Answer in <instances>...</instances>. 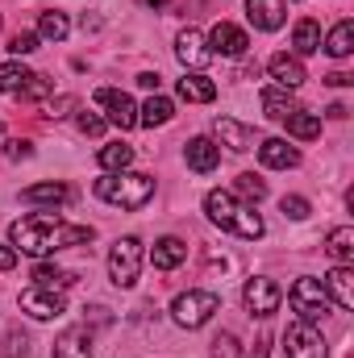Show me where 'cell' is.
Masks as SVG:
<instances>
[{
	"label": "cell",
	"mask_w": 354,
	"mask_h": 358,
	"mask_svg": "<svg viewBox=\"0 0 354 358\" xmlns=\"http://www.w3.org/2000/svg\"><path fill=\"white\" fill-rule=\"evenodd\" d=\"M0 25H4V21H0Z\"/></svg>",
	"instance_id": "cell-46"
},
{
	"label": "cell",
	"mask_w": 354,
	"mask_h": 358,
	"mask_svg": "<svg viewBox=\"0 0 354 358\" xmlns=\"http://www.w3.org/2000/svg\"><path fill=\"white\" fill-rule=\"evenodd\" d=\"M183 163H187L196 176H208V171L221 167V146H217L213 138H192V142L183 146Z\"/></svg>",
	"instance_id": "cell-13"
},
{
	"label": "cell",
	"mask_w": 354,
	"mask_h": 358,
	"mask_svg": "<svg viewBox=\"0 0 354 358\" xmlns=\"http://www.w3.org/2000/svg\"><path fill=\"white\" fill-rule=\"evenodd\" d=\"M259 163L271 171H292V167H300V150L288 138H267V142H259Z\"/></svg>",
	"instance_id": "cell-14"
},
{
	"label": "cell",
	"mask_w": 354,
	"mask_h": 358,
	"mask_svg": "<svg viewBox=\"0 0 354 358\" xmlns=\"http://www.w3.org/2000/svg\"><path fill=\"white\" fill-rule=\"evenodd\" d=\"M283 125H288V134H292V138H300V142L321 138V117H317V113H304V108H300V113H292Z\"/></svg>",
	"instance_id": "cell-30"
},
{
	"label": "cell",
	"mask_w": 354,
	"mask_h": 358,
	"mask_svg": "<svg viewBox=\"0 0 354 358\" xmlns=\"http://www.w3.org/2000/svg\"><path fill=\"white\" fill-rule=\"evenodd\" d=\"M321 287H325V296H330V304H338V308H354V271L351 267H338L330 271L325 279H321Z\"/></svg>",
	"instance_id": "cell-17"
},
{
	"label": "cell",
	"mask_w": 354,
	"mask_h": 358,
	"mask_svg": "<svg viewBox=\"0 0 354 358\" xmlns=\"http://www.w3.org/2000/svg\"><path fill=\"white\" fill-rule=\"evenodd\" d=\"M204 213H208V221L217 225V229H225V234H238V238H246V242H259L267 234L263 217L250 208V204H242L234 192H221V187H213L208 196H204Z\"/></svg>",
	"instance_id": "cell-2"
},
{
	"label": "cell",
	"mask_w": 354,
	"mask_h": 358,
	"mask_svg": "<svg viewBox=\"0 0 354 358\" xmlns=\"http://www.w3.org/2000/svg\"><path fill=\"white\" fill-rule=\"evenodd\" d=\"M55 358H96L92 355V334L84 325H71L55 338Z\"/></svg>",
	"instance_id": "cell-19"
},
{
	"label": "cell",
	"mask_w": 354,
	"mask_h": 358,
	"mask_svg": "<svg viewBox=\"0 0 354 358\" xmlns=\"http://www.w3.org/2000/svg\"><path fill=\"white\" fill-rule=\"evenodd\" d=\"M96 163H100L104 176H108V171H129V163H134V146H125V142H108V146H100Z\"/></svg>",
	"instance_id": "cell-28"
},
{
	"label": "cell",
	"mask_w": 354,
	"mask_h": 358,
	"mask_svg": "<svg viewBox=\"0 0 354 358\" xmlns=\"http://www.w3.org/2000/svg\"><path fill=\"white\" fill-rule=\"evenodd\" d=\"M238 192L250 200V204H259V200H267V183L259 176H238Z\"/></svg>",
	"instance_id": "cell-35"
},
{
	"label": "cell",
	"mask_w": 354,
	"mask_h": 358,
	"mask_svg": "<svg viewBox=\"0 0 354 358\" xmlns=\"http://www.w3.org/2000/svg\"><path fill=\"white\" fill-rule=\"evenodd\" d=\"M242 304H246V313H250V317H271V313H279L283 292H279V283H275V279L255 275V279H246V287H242Z\"/></svg>",
	"instance_id": "cell-8"
},
{
	"label": "cell",
	"mask_w": 354,
	"mask_h": 358,
	"mask_svg": "<svg viewBox=\"0 0 354 358\" xmlns=\"http://www.w3.org/2000/svg\"><path fill=\"white\" fill-rule=\"evenodd\" d=\"M283 350H288V358H325L330 355L321 329L309 325V321H292V325L283 329Z\"/></svg>",
	"instance_id": "cell-7"
},
{
	"label": "cell",
	"mask_w": 354,
	"mask_h": 358,
	"mask_svg": "<svg viewBox=\"0 0 354 358\" xmlns=\"http://www.w3.org/2000/svg\"><path fill=\"white\" fill-rule=\"evenodd\" d=\"M142 275V242L138 238H117L108 250V279L117 287H134Z\"/></svg>",
	"instance_id": "cell-6"
},
{
	"label": "cell",
	"mask_w": 354,
	"mask_h": 358,
	"mask_svg": "<svg viewBox=\"0 0 354 358\" xmlns=\"http://www.w3.org/2000/svg\"><path fill=\"white\" fill-rule=\"evenodd\" d=\"M246 17H250L255 29L275 34V29L288 21V4H283V0H246Z\"/></svg>",
	"instance_id": "cell-16"
},
{
	"label": "cell",
	"mask_w": 354,
	"mask_h": 358,
	"mask_svg": "<svg viewBox=\"0 0 354 358\" xmlns=\"http://www.w3.org/2000/svg\"><path fill=\"white\" fill-rule=\"evenodd\" d=\"M213 134H217L221 146H229V150H238V155L255 146V129L242 125V121H234V117H217V121H213Z\"/></svg>",
	"instance_id": "cell-18"
},
{
	"label": "cell",
	"mask_w": 354,
	"mask_h": 358,
	"mask_svg": "<svg viewBox=\"0 0 354 358\" xmlns=\"http://www.w3.org/2000/svg\"><path fill=\"white\" fill-rule=\"evenodd\" d=\"M38 42H42L38 34L21 29V34H13V38H8V55H13V59H25V55H34V50H38Z\"/></svg>",
	"instance_id": "cell-33"
},
{
	"label": "cell",
	"mask_w": 354,
	"mask_h": 358,
	"mask_svg": "<svg viewBox=\"0 0 354 358\" xmlns=\"http://www.w3.org/2000/svg\"><path fill=\"white\" fill-rule=\"evenodd\" d=\"M29 67L21 63V59H13V63H0V92H8V96H17V92L29 84Z\"/></svg>",
	"instance_id": "cell-31"
},
{
	"label": "cell",
	"mask_w": 354,
	"mask_h": 358,
	"mask_svg": "<svg viewBox=\"0 0 354 358\" xmlns=\"http://www.w3.org/2000/svg\"><path fill=\"white\" fill-rule=\"evenodd\" d=\"M71 196H76V192H71L67 183H55V179H50V183H34V187L21 192L25 204H46V208H59V204H67Z\"/></svg>",
	"instance_id": "cell-21"
},
{
	"label": "cell",
	"mask_w": 354,
	"mask_h": 358,
	"mask_svg": "<svg viewBox=\"0 0 354 358\" xmlns=\"http://www.w3.org/2000/svg\"><path fill=\"white\" fill-rule=\"evenodd\" d=\"M288 304H292L296 321H309V325L325 321V317H330V308H334V304H330V296H325V287H321V279H313V275H304V279H296V283H292Z\"/></svg>",
	"instance_id": "cell-4"
},
{
	"label": "cell",
	"mask_w": 354,
	"mask_h": 358,
	"mask_svg": "<svg viewBox=\"0 0 354 358\" xmlns=\"http://www.w3.org/2000/svg\"><path fill=\"white\" fill-rule=\"evenodd\" d=\"M71 34V21H67V13H59V8H46L42 17H38V38L42 42H63Z\"/></svg>",
	"instance_id": "cell-29"
},
{
	"label": "cell",
	"mask_w": 354,
	"mask_h": 358,
	"mask_svg": "<svg viewBox=\"0 0 354 358\" xmlns=\"http://www.w3.org/2000/svg\"><path fill=\"white\" fill-rule=\"evenodd\" d=\"M267 71H271V80H275V88L283 92H296L304 80H309V71H304V63L296 59V55H288V50H279V55H271V63H267Z\"/></svg>",
	"instance_id": "cell-12"
},
{
	"label": "cell",
	"mask_w": 354,
	"mask_h": 358,
	"mask_svg": "<svg viewBox=\"0 0 354 358\" xmlns=\"http://www.w3.org/2000/svg\"><path fill=\"white\" fill-rule=\"evenodd\" d=\"M208 50H213V59L221 55V59H242L246 50H250V38H246V29L242 25H234V21H217L213 29H208Z\"/></svg>",
	"instance_id": "cell-10"
},
{
	"label": "cell",
	"mask_w": 354,
	"mask_h": 358,
	"mask_svg": "<svg viewBox=\"0 0 354 358\" xmlns=\"http://www.w3.org/2000/svg\"><path fill=\"white\" fill-rule=\"evenodd\" d=\"M171 117H176V104H171L167 96H159V92H155V96H150V100L138 108V125H146V129H155V125H167Z\"/></svg>",
	"instance_id": "cell-27"
},
{
	"label": "cell",
	"mask_w": 354,
	"mask_h": 358,
	"mask_svg": "<svg viewBox=\"0 0 354 358\" xmlns=\"http://www.w3.org/2000/svg\"><path fill=\"white\" fill-rule=\"evenodd\" d=\"M250 358H267V350H255V355H250Z\"/></svg>",
	"instance_id": "cell-45"
},
{
	"label": "cell",
	"mask_w": 354,
	"mask_h": 358,
	"mask_svg": "<svg viewBox=\"0 0 354 358\" xmlns=\"http://www.w3.org/2000/svg\"><path fill=\"white\" fill-rule=\"evenodd\" d=\"M96 196L113 208L134 213V208H146L155 200V179L142 176V171H108V176L96 179Z\"/></svg>",
	"instance_id": "cell-3"
},
{
	"label": "cell",
	"mask_w": 354,
	"mask_h": 358,
	"mask_svg": "<svg viewBox=\"0 0 354 358\" xmlns=\"http://www.w3.org/2000/svg\"><path fill=\"white\" fill-rule=\"evenodd\" d=\"M29 155H34L29 142H8V146H4V159H13V163H17V159H29Z\"/></svg>",
	"instance_id": "cell-40"
},
{
	"label": "cell",
	"mask_w": 354,
	"mask_h": 358,
	"mask_svg": "<svg viewBox=\"0 0 354 358\" xmlns=\"http://www.w3.org/2000/svg\"><path fill=\"white\" fill-rule=\"evenodd\" d=\"M76 125H80L84 134H92V138H100L108 121H104V117H96V113H80V117H76Z\"/></svg>",
	"instance_id": "cell-38"
},
{
	"label": "cell",
	"mask_w": 354,
	"mask_h": 358,
	"mask_svg": "<svg viewBox=\"0 0 354 358\" xmlns=\"http://www.w3.org/2000/svg\"><path fill=\"white\" fill-rule=\"evenodd\" d=\"M76 279H80L76 271H63V267H55V263H42V259H38V267H34V287H50V292H67V287H71Z\"/></svg>",
	"instance_id": "cell-25"
},
{
	"label": "cell",
	"mask_w": 354,
	"mask_h": 358,
	"mask_svg": "<svg viewBox=\"0 0 354 358\" xmlns=\"http://www.w3.org/2000/svg\"><path fill=\"white\" fill-rule=\"evenodd\" d=\"M325 50H330L334 59H346V55H351V50H354V21H338V25L330 29Z\"/></svg>",
	"instance_id": "cell-32"
},
{
	"label": "cell",
	"mask_w": 354,
	"mask_h": 358,
	"mask_svg": "<svg viewBox=\"0 0 354 358\" xmlns=\"http://www.w3.org/2000/svg\"><path fill=\"white\" fill-rule=\"evenodd\" d=\"M238 350H242V346H238L234 334H221V338L213 342V358H238Z\"/></svg>",
	"instance_id": "cell-37"
},
{
	"label": "cell",
	"mask_w": 354,
	"mask_h": 358,
	"mask_svg": "<svg viewBox=\"0 0 354 358\" xmlns=\"http://www.w3.org/2000/svg\"><path fill=\"white\" fill-rule=\"evenodd\" d=\"M138 84H142V88H155V92H159V71H142V76H138Z\"/></svg>",
	"instance_id": "cell-43"
},
{
	"label": "cell",
	"mask_w": 354,
	"mask_h": 358,
	"mask_svg": "<svg viewBox=\"0 0 354 358\" xmlns=\"http://www.w3.org/2000/svg\"><path fill=\"white\" fill-rule=\"evenodd\" d=\"M17 304H21V313H29L34 321H55V317L67 313L63 292H50V287H25V292L17 296Z\"/></svg>",
	"instance_id": "cell-11"
},
{
	"label": "cell",
	"mask_w": 354,
	"mask_h": 358,
	"mask_svg": "<svg viewBox=\"0 0 354 358\" xmlns=\"http://www.w3.org/2000/svg\"><path fill=\"white\" fill-rule=\"evenodd\" d=\"M317 50H321V21L300 17L296 29H292V55L304 59V55H317Z\"/></svg>",
	"instance_id": "cell-20"
},
{
	"label": "cell",
	"mask_w": 354,
	"mask_h": 358,
	"mask_svg": "<svg viewBox=\"0 0 354 358\" xmlns=\"http://www.w3.org/2000/svg\"><path fill=\"white\" fill-rule=\"evenodd\" d=\"M50 92H55V80H46V76H38V71H34V76H29V84L17 92V96H21V100H42V96H50Z\"/></svg>",
	"instance_id": "cell-34"
},
{
	"label": "cell",
	"mask_w": 354,
	"mask_h": 358,
	"mask_svg": "<svg viewBox=\"0 0 354 358\" xmlns=\"http://www.w3.org/2000/svg\"><path fill=\"white\" fill-rule=\"evenodd\" d=\"M176 88H179V100H187V104H208V100H217V84H213L208 76H200V71H187Z\"/></svg>",
	"instance_id": "cell-22"
},
{
	"label": "cell",
	"mask_w": 354,
	"mask_h": 358,
	"mask_svg": "<svg viewBox=\"0 0 354 358\" xmlns=\"http://www.w3.org/2000/svg\"><path fill=\"white\" fill-rule=\"evenodd\" d=\"M25 350H29V338L13 329V334L4 338V358H17V355H25Z\"/></svg>",
	"instance_id": "cell-39"
},
{
	"label": "cell",
	"mask_w": 354,
	"mask_h": 358,
	"mask_svg": "<svg viewBox=\"0 0 354 358\" xmlns=\"http://www.w3.org/2000/svg\"><path fill=\"white\" fill-rule=\"evenodd\" d=\"M217 313H221V296L217 292H183V296H176V304H171V317H176L179 329H200Z\"/></svg>",
	"instance_id": "cell-5"
},
{
	"label": "cell",
	"mask_w": 354,
	"mask_h": 358,
	"mask_svg": "<svg viewBox=\"0 0 354 358\" xmlns=\"http://www.w3.org/2000/svg\"><path fill=\"white\" fill-rule=\"evenodd\" d=\"M325 250H330V259H334V263L351 267V263H354V229H351V225L330 229V234H325Z\"/></svg>",
	"instance_id": "cell-26"
},
{
	"label": "cell",
	"mask_w": 354,
	"mask_h": 358,
	"mask_svg": "<svg viewBox=\"0 0 354 358\" xmlns=\"http://www.w3.org/2000/svg\"><path fill=\"white\" fill-rule=\"evenodd\" d=\"M92 100L104 108V121H108V125H117L121 134L138 125V104H134V100H129L121 88H96V96H92Z\"/></svg>",
	"instance_id": "cell-9"
},
{
	"label": "cell",
	"mask_w": 354,
	"mask_h": 358,
	"mask_svg": "<svg viewBox=\"0 0 354 358\" xmlns=\"http://www.w3.org/2000/svg\"><path fill=\"white\" fill-rule=\"evenodd\" d=\"M183 259H187V246H183L179 238H159V242L150 246V263H155V271H176Z\"/></svg>",
	"instance_id": "cell-24"
},
{
	"label": "cell",
	"mask_w": 354,
	"mask_h": 358,
	"mask_svg": "<svg viewBox=\"0 0 354 358\" xmlns=\"http://www.w3.org/2000/svg\"><path fill=\"white\" fill-rule=\"evenodd\" d=\"M279 213H283L288 221H304V217H309V200H304V196H283V200H279Z\"/></svg>",
	"instance_id": "cell-36"
},
{
	"label": "cell",
	"mask_w": 354,
	"mask_h": 358,
	"mask_svg": "<svg viewBox=\"0 0 354 358\" xmlns=\"http://www.w3.org/2000/svg\"><path fill=\"white\" fill-rule=\"evenodd\" d=\"M17 267V250L13 246H0V271H13Z\"/></svg>",
	"instance_id": "cell-42"
},
{
	"label": "cell",
	"mask_w": 354,
	"mask_h": 358,
	"mask_svg": "<svg viewBox=\"0 0 354 358\" xmlns=\"http://www.w3.org/2000/svg\"><path fill=\"white\" fill-rule=\"evenodd\" d=\"M325 84H330V88H351L354 76H346V71H334V76H325Z\"/></svg>",
	"instance_id": "cell-41"
},
{
	"label": "cell",
	"mask_w": 354,
	"mask_h": 358,
	"mask_svg": "<svg viewBox=\"0 0 354 358\" xmlns=\"http://www.w3.org/2000/svg\"><path fill=\"white\" fill-rule=\"evenodd\" d=\"M259 100H263V113L271 117V121H279V125H283L292 113H300L296 96H292V92H283V88H263V96H259Z\"/></svg>",
	"instance_id": "cell-23"
},
{
	"label": "cell",
	"mask_w": 354,
	"mask_h": 358,
	"mask_svg": "<svg viewBox=\"0 0 354 358\" xmlns=\"http://www.w3.org/2000/svg\"><path fill=\"white\" fill-rule=\"evenodd\" d=\"M176 59L183 67H208V59H213V50H208V42H204V34L200 29H183L176 38Z\"/></svg>",
	"instance_id": "cell-15"
},
{
	"label": "cell",
	"mask_w": 354,
	"mask_h": 358,
	"mask_svg": "<svg viewBox=\"0 0 354 358\" xmlns=\"http://www.w3.org/2000/svg\"><path fill=\"white\" fill-rule=\"evenodd\" d=\"M96 238L92 225H67L63 217L55 213H34V217H21L13 221L8 229V242L17 255H29V259H50L59 250H71V246H88Z\"/></svg>",
	"instance_id": "cell-1"
},
{
	"label": "cell",
	"mask_w": 354,
	"mask_h": 358,
	"mask_svg": "<svg viewBox=\"0 0 354 358\" xmlns=\"http://www.w3.org/2000/svg\"><path fill=\"white\" fill-rule=\"evenodd\" d=\"M325 113H330V117H338V121H342V117H346V113H351V108H346V104H330V108H325Z\"/></svg>",
	"instance_id": "cell-44"
}]
</instances>
